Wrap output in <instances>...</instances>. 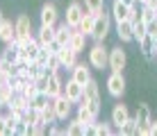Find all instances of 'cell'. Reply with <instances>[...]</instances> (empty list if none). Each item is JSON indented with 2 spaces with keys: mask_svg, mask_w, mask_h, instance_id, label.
<instances>
[{
  "mask_svg": "<svg viewBox=\"0 0 157 136\" xmlns=\"http://www.w3.org/2000/svg\"><path fill=\"white\" fill-rule=\"evenodd\" d=\"M89 64H91L94 70H105L109 66V50H107L100 41H96L94 46L89 48Z\"/></svg>",
  "mask_w": 157,
  "mask_h": 136,
  "instance_id": "1",
  "label": "cell"
},
{
  "mask_svg": "<svg viewBox=\"0 0 157 136\" xmlns=\"http://www.w3.org/2000/svg\"><path fill=\"white\" fill-rule=\"evenodd\" d=\"M109 25H112V14H107L105 9L96 14V23H94V32H91V39L105 43L107 34H109Z\"/></svg>",
  "mask_w": 157,
  "mask_h": 136,
  "instance_id": "2",
  "label": "cell"
},
{
  "mask_svg": "<svg viewBox=\"0 0 157 136\" xmlns=\"http://www.w3.org/2000/svg\"><path fill=\"white\" fill-rule=\"evenodd\" d=\"M134 118H137V136H150V123H153V116H150V107L146 105V102H139L137 105V113H134Z\"/></svg>",
  "mask_w": 157,
  "mask_h": 136,
  "instance_id": "3",
  "label": "cell"
},
{
  "mask_svg": "<svg viewBox=\"0 0 157 136\" xmlns=\"http://www.w3.org/2000/svg\"><path fill=\"white\" fill-rule=\"evenodd\" d=\"M14 25H16V39L14 41H18L21 46L23 43H28L32 36V20H30V16L28 14H18V18L14 20Z\"/></svg>",
  "mask_w": 157,
  "mask_h": 136,
  "instance_id": "4",
  "label": "cell"
},
{
  "mask_svg": "<svg viewBox=\"0 0 157 136\" xmlns=\"http://www.w3.org/2000/svg\"><path fill=\"white\" fill-rule=\"evenodd\" d=\"M64 95L68 97V100L73 102V105H80L84 97V84H80V82H75L73 77L64 84Z\"/></svg>",
  "mask_w": 157,
  "mask_h": 136,
  "instance_id": "5",
  "label": "cell"
},
{
  "mask_svg": "<svg viewBox=\"0 0 157 136\" xmlns=\"http://www.w3.org/2000/svg\"><path fill=\"white\" fill-rule=\"evenodd\" d=\"M107 91L114 97H121L125 93V77H123V73H114L112 70V75L107 77Z\"/></svg>",
  "mask_w": 157,
  "mask_h": 136,
  "instance_id": "6",
  "label": "cell"
},
{
  "mask_svg": "<svg viewBox=\"0 0 157 136\" xmlns=\"http://www.w3.org/2000/svg\"><path fill=\"white\" fill-rule=\"evenodd\" d=\"M125 64H128L125 50H123L121 46H118V48H112V50H109V66H107V68H112L114 73H123Z\"/></svg>",
  "mask_w": 157,
  "mask_h": 136,
  "instance_id": "7",
  "label": "cell"
},
{
  "mask_svg": "<svg viewBox=\"0 0 157 136\" xmlns=\"http://www.w3.org/2000/svg\"><path fill=\"white\" fill-rule=\"evenodd\" d=\"M84 12H86L84 5H82V2H78V0H73V2L66 7V23L78 30V25H80V20H82Z\"/></svg>",
  "mask_w": 157,
  "mask_h": 136,
  "instance_id": "8",
  "label": "cell"
},
{
  "mask_svg": "<svg viewBox=\"0 0 157 136\" xmlns=\"http://www.w3.org/2000/svg\"><path fill=\"white\" fill-rule=\"evenodd\" d=\"M46 77H48V86H46V93L50 97H57L64 93V82L59 79V73H55V70H48L46 68Z\"/></svg>",
  "mask_w": 157,
  "mask_h": 136,
  "instance_id": "9",
  "label": "cell"
},
{
  "mask_svg": "<svg viewBox=\"0 0 157 136\" xmlns=\"http://www.w3.org/2000/svg\"><path fill=\"white\" fill-rule=\"evenodd\" d=\"M39 50H41V43L36 41V36H32L28 43L21 46V59H28V61H34L39 57Z\"/></svg>",
  "mask_w": 157,
  "mask_h": 136,
  "instance_id": "10",
  "label": "cell"
},
{
  "mask_svg": "<svg viewBox=\"0 0 157 136\" xmlns=\"http://www.w3.org/2000/svg\"><path fill=\"white\" fill-rule=\"evenodd\" d=\"M57 57H59V61H62V68H66V70H73V66L78 64V52H75L71 46H64L62 50L57 52Z\"/></svg>",
  "mask_w": 157,
  "mask_h": 136,
  "instance_id": "11",
  "label": "cell"
},
{
  "mask_svg": "<svg viewBox=\"0 0 157 136\" xmlns=\"http://www.w3.org/2000/svg\"><path fill=\"white\" fill-rule=\"evenodd\" d=\"M116 34L118 39H121V43H132L134 41V25L132 20H121V23H116Z\"/></svg>",
  "mask_w": 157,
  "mask_h": 136,
  "instance_id": "12",
  "label": "cell"
},
{
  "mask_svg": "<svg viewBox=\"0 0 157 136\" xmlns=\"http://www.w3.org/2000/svg\"><path fill=\"white\" fill-rule=\"evenodd\" d=\"M71 107H73V102L68 100L66 95H57L55 97V111H57V120H66L68 116H71Z\"/></svg>",
  "mask_w": 157,
  "mask_h": 136,
  "instance_id": "13",
  "label": "cell"
},
{
  "mask_svg": "<svg viewBox=\"0 0 157 136\" xmlns=\"http://www.w3.org/2000/svg\"><path fill=\"white\" fill-rule=\"evenodd\" d=\"M91 64H75L73 66V70H71V77L75 79V82H80V84H86L89 79H94L91 77Z\"/></svg>",
  "mask_w": 157,
  "mask_h": 136,
  "instance_id": "14",
  "label": "cell"
},
{
  "mask_svg": "<svg viewBox=\"0 0 157 136\" xmlns=\"http://www.w3.org/2000/svg\"><path fill=\"white\" fill-rule=\"evenodd\" d=\"M128 118H130V109H128L125 105H123V102L114 105V109H112V120H109V123H112V125H114V127L118 129L123 123L128 120Z\"/></svg>",
  "mask_w": 157,
  "mask_h": 136,
  "instance_id": "15",
  "label": "cell"
},
{
  "mask_svg": "<svg viewBox=\"0 0 157 136\" xmlns=\"http://www.w3.org/2000/svg\"><path fill=\"white\" fill-rule=\"evenodd\" d=\"M41 25H57V18H59V14H57V7L52 2H46L41 7Z\"/></svg>",
  "mask_w": 157,
  "mask_h": 136,
  "instance_id": "16",
  "label": "cell"
},
{
  "mask_svg": "<svg viewBox=\"0 0 157 136\" xmlns=\"http://www.w3.org/2000/svg\"><path fill=\"white\" fill-rule=\"evenodd\" d=\"M55 30H57V32H55V39L62 43V46H68V41H71V36H73V32H75V27H71V25L66 23V20H64V23H62V25H57Z\"/></svg>",
  "mask_w": 157,
  "mask_h": 136,
  "instance_id": "17",
  "label": "cell"
},
{
  "mask_svg": "<svg viewBox=\"0 0 157 136\" xmlns=\"http://www.w3.org/2000/svg\"><path fill=\"white\" fill-rule=\"evenodd\" d=\"M112 18H114L116 23L128 20L130 18V7H128V5H123L121 0H114V5H112Z\"/></svg>",
  "mask_w": 157,
  "mask_h": 136,
  "instance_id": "18",
  "label": "cell"
},
{
  "mask_svg": "<svg viewBox=\"0 0 157 136\" xmlns=\"http://www.w3.org/2000/svg\"><path fill=\"white\" fill-rule=\"evenodd\" d=\"M139 43V50H141V54H144V57L146 59H155V39H153V36H148V34H146L144 36V39L141 41H137Z\"/></svg>",
  "mask_w": 157,
  "mask_h": 136,
  "instance_id": "19",
  "label": "cell"
},
{
  "mask_svg": "<svg viewBox=\"0 0 157 136\" xmlns=\"http://www.w3.org/2000/svg\"><path fill=\"white\" fill-rule=\"evenodd\" d=\"M55 27H57V25H41L39 32H36V41H39L41 46H48V43L55 39V32H57Z\"/></svg>",
  "mask_w": 157,
  "mask_h": 136,
  "instance_id": "20",
  "label": "cell"
},
{
  "mask_svg": "<svg viewBox=\"0 0 157 136\" xmlns=\"http://www.w3.org/2000/svg\"><path fill=\"white\" fill-rule=\"evenodd\" d=\"M14 39H16V25L12 23V20L5 18L2 27H0V41L2 43H12Z\"/></svg>",
  "mask_w": 157,
  "mask_h": 136,
  "instance_id": "21",
  "label": "cell"
},
{
  "mask_svg": "<svg viewBox=\"0 0 157 136\" xmlns=\"http://www.w3.org/2000/svg\"><path fill=\"white\" fill-rule=\"evenodd\" d=\"M94 23H96V14L94 12H84L82 20H80V25H78V30L82 32V34L91 36V32H94Z\"/></svg>",
  "mask_w": 157,
  "mask_h": 136,
  "instance_id": "22",
  "label": "cell"
},
{
  "mask_svg": "<svg viewBox=\"0 0 157 136\" xmlns=\"http://www.w3.org/2000/svg\"><path fill=\"white\" fill-rule=\"evenodd\" d=\"M41 118H43V123L46 125H52V123H57V111H55V97H50V102H48L46 107L41 109Z\"/></svg>",
  "mask_w": 157,
  "mask_h": 136,
  "instance_id": "23",
  "label": "cell"
},
{
  "mask_svg": "<svg viewBox=\"0 0 157 136\" xmlns=\"http://www.w3.org/2000/svg\"><path fill=\"white\" fill-rule=\"evenodd\" d=\"M68 46L73 48L75 52H84V48H86V34H82L80 30H75L73 32V36H71V41H68Z\"/></svg>",
  "mask_w": 157,
  "mask_h": 136,
  "instance_id": "24",
  "label": "cell"
},
{
  "mask_svg": "<svg viewBox=\"0 0 157 136\" xmlns=\"http://www.w3.org/2000/svg\"><path fill=\"white\" fill-rule=\"evenodd\" d=\"M84 129H86V125L80 120L78 116H75L73 120L66 125V134H68V136H84Z\"/></svg>",
  "mask_w": 157,
  "mask_h": 136,
  "instance_id": "25",
  "label": "cell"
},
{
  "mask_svg": "<svg viewBox=\"0 0 157 136\" xmlns=\"http://www.w3.org/2000/svg\"><path fill=\"white\" fill-rule=\"evenodd\" d=\"M137 127H139V125H137V118L130 116L128 120L118 127V134H121V136H137Z\"/></svg>",
  "mask_w": 157,
  "mask_h": 136,
  "instance_id": "26",
  "label": "cell"
},
{
  "mask_svg": "<svg viewBox=\"0 0 157 136\" xmlns=\"http://www.w3.org/2000/svg\"><path fill=\"white\" fill-rule=\"evenodd\" d=\"M25 75L34 82V79H39V77H43V75H46V66H41L39 61H30V66H28V70H25Z\"/></svg>",
  "mask_w": 157,
  "mask_h": 136,
  "instance_id": "27",
  "label": "cell"
},
{
  "mask_svg": "<svg viewBox=\"0 0 157 136\" xmlns=\"http://www.w3.org/2000/svg\"><path fill=\"white\" fill-rule=\"evenodd\" d=\"M12 97H14V89L9 84H2L0 86V109H7L9 102H12Z\"/></svg>",
  "mask_w": 157,
  "mask_h": 136,
  "instance_id": "28",
  "label": "cell"
},
{
  "mask_svg": "<svg viewBox=\"0 0 157 136\" xmlns=\"http://www.w3.org/2000/svg\"><path fill=\"white\" fill-rule=\"evenodd\" d=\"M23 120H25V123H28L30 127H32V125H36L39 120H43V118H41V111H39V109L28 107V109H25V113H23Z\"/></svg>",
  "mask_w": 157,
  "mask_h": 136,
  "instance_id": "29",
  "label": "cell"
},
{
  "mask_svg": "<svg viewBox=\"0 0 157 136\" xmlns=\"http://www.w3.org/2000/svg\"><path fill=\"white\" fill-rule=\"evenodd\" d=\"M78 118H80V120H82L84 125H89V123H94V120H98V118H96V116H94V113H91V111H89V107H86V105H84V102H80V105H78Z\"/></svg>",
  "mask_w": 157,
  "mask_h": 136,
  "instance_id": "30",
  "label": "cell"
},
{
  "mask_svg": "<svg viewBox=\"0 0 157 136\" xmlns=\"http://www.w3.org/2000/svg\"><path fill=\"white\" fill-rule=\"evenodd\" d=\"M48 102H50V95H48L46 91H39V93H36V95L30 100V107H34V109H39V111H41V109L46 107Z\"/></svg>",
  "mask_w": 157,
  "mask_h": 136,
  "instance_id": "31",
  "label": "cell"
},
{
  "mask_svg": "<svg viewBox=\"0 0 157 136\" xmlns=\"http://www.w3.org/2000/svg\"><path fill=\"white\" fill-rule=\"evenodd\" d=\"M82 5H84L86 12H94V14H98V12L105 9V0H84Z\"/></svg>",
  "mask_w": 157,
  "mask_h": 136,
  "instance_id": "32",
  "label": "cell"
},
{
  "mask_svg": "<svg viewBox=\"0 0 157 136\" xmlns=\"http://www.w3.org/2000/svg\"><path fill=\"white\" fill-rule=\"evenodd\" d=\"M14 134H21V136H30V134H32V127H30V125L23 120V118H21V120H16Z\"/></svg>",
  "mask_w": 157,
  "mask_h": 136,
  "instance_id": "33",
  "label": "cell"
},
{
  "mask_svg": "<svg viewBox=\"0 0 157 136\" xmlns=\"http://www.w3.org/2000/svg\"><path fill=\"white\" fill-rule=\"evenodd\" d=\"M48 70H55V73H59L62 70V61H59L57 52H50V57H48V64H46Z\"/></svg>",
  "mask_w": 157,
  "mask_h": 136,
  "instance_id": "34",
  "label": "cell"
},
{
  "mask_svg": "<svg viewBox=\"0 0 157 136\" xmlns=\"http://www.w3.org/2000/svg\"><path fill=\"white\" fill-rule=\"evenodd\" d=\"M134 25V41H141L148 32H146V23L144 20H139V23H132Z\"/></svg>",
  "mask_w": 157,
  "mask_h": 136,
  "instance_id": "35",
  "label": "cell"
},
{
  "mask_svg": "<svg viewBox=\"0 0 157 136\" xmlns=\"http://www.w3.org/2000/svg\"><path fill=\"white\" fill-rule=\"evenodd\" d=\"M21 93H23L25 97H28V100H32V97H34L36 93H39V89H36V84H34V82H32V79H30V82H28V84H25V89H23V91H21Z\"/></svg>",
  "mask_w": 157,
  "mask_h": 136,
  "instance_id": "36",
  "label": "cell"
},
{
  "mask_svg": "<svg viewBox=\"0 0 157 136\" xmlns=\"http://www.w3.org/2000/svg\"><path fill=\"white\" fill-rule=\"evenodd\" d=\"M48 57H50V50H48V46H41V50H39V57H36L34 61H39L41 66H46V64H48Z\"/></svg>",
  "mask_w": 157,
  "mask_h": 136,
  "instance_id": "37",
  "label": "cell"
},
{
  "mask_svg": "<svg viewBox=\"0 0 157 136\" xmlns=\"http://www.w3.org/2000/svg\"><path fill=\"white\" fill-rule=\"evenodd\" d=\"M48 134H52V136H62V134H66V127H57V125L52 123V125H48Z\"/></svg>",
  "mask_w": 157,
  "mask_h": 136,
  "instance_id": "38",
  "label": "cell"
},
{
  "mask_svg": "<svg viewBox=\"0 0 157 136\" xmlns=\"http://www.w3.org/2000/svg\"><path fill=\"white\" fill-rule=\"evenodd\" d=\"M84 134H86V136H98V120H94V123H89V125H86Z\"/></svg>",
  "mask_w": 157,
  "mask_h": 136,
  "instance_id": "39",
  "label": "cell"
},
{
  "mask_svg": "<svg viewBox=\"0 0 157 136\" xmlns=\"http://www.w3.org/2000/svg\"><path fill=\"white\" fill-rule=\"evenodd\" d=\"M109 134H112L109 123H98V136H109Z\"/></svg>",
  "mask_w": 157,
  "mask_h": 136,
  "instance_id": "40",
  "label": "cell"
},
{
  "mask_svg": "<svg viewBox=\"0 0 157 136\" xmlns=\"http://www.w3.org/2000/svg\"><path fill=\"white\" fill-rule=\"evenodd\" d=\"M62 48H64V46H62V43H59L57 39H52L50 43H48V50H50V52H59Z\"/></svg>",
  "mask_w": 157,
  "mask_h": 136,
  "instance_id": "41",
  "label": "cell"
},
{
  "mask_svg": "<svg viewBox=\"0 0 157 136\" xmlns=\"http://www.w3.org/2000/svg\"><path fill=\"white\" fill-rule=\"evenodd\" d=\"M5 127H7V113H0V136H5Z\"/></svg>",
  "mask_w": 157,
  "mask_h": 136,
  "instance_id": "42",
  "label": "cell"
},
{
  "mask_svg": "<svg viewBox=\"0 0 157 136\" xmlns=\"http://www.w3.org/2000/svg\"><path fill=\"white\" fill-rule=\"evenodd\" d=\"M7 79H9V75L5 73L2 68H0V86H2V84H7Z\"/></svg>",
  "mask_w": 157,
  "mask_h": 136,
  "instance_id": "43",
  "label": "cell"
},
{
  "mask_svg": "<svg viewBox=\"0 0 157 136\" xmlns=\"http://www.w3.org/2000/svg\"><path fill=\"white\" fill-rule=\"evenodd\" d=\"M150 136H157V120L150 123Z\"/></svg>",
  "mask_w": 157,
  "mask_h": 136,
  "instance_id": "44",
  "label": "cell"
},
{
  "mask_svg": "<svg viewBox=\"0 0 157 136\" xmlns=\"http://www.w3.org/2000/svg\"><path fill=\"white\" fill-rule=\"evenodd\" d=\"M123 5H128V7H134V5H137V0H121Z\"/></svg>",
  "mask_w": 157,
  "mask_h": 136,
  "instance_id": "45",
  "label": "cell"
},
{
  "mask_svg": "<svg viewBox=\"0 0 157 136\" xmlns=\"http://www.w3.org/2000/svg\"><path fill=\"white\" fill-rule=\"evenodd\" d=\"M2 23H5V16H2V14H0V27H2Z\"/></svg>",
  "mask_w": 157,
  "mask_h": 136,
  "instance_id": "46",
  "label": "cell"
},
{
  "mask_svg": "<svg viewBox=\"0 0 157 136\" xmlns=\"http://www.w3.org/2000/svg\"><path fill=\"white\" fill-rule=\"evenodd\" d=\"M137 2H139V5H144V2H146V0H137Z\"/></svg>",
  "mask_w": 157,
  "mask_h": 136,
  "instance_id": "47",
  "label": "cell"
}]
</instances>
